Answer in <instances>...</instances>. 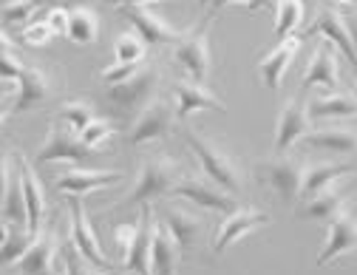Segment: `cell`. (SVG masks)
Wrapping results in <instances>:
<instances>
[{"mask_svg": "<svg viewBox=\"0 0 357 275\" xmlns=\"http://www.w3.org/2000/svg\"><path fill=\"white\" fill-rule=\"evenodd\" d=\"M178 181V165L167 156H153L148 162H142L137 181L125 199L116 202V207H137V205H148L165 193L173 191V185Z\"/></svg>", "mask_w": 357, "mask_h": 275, "instance_id": "1", "label": "cell"}, {"mask_svg": "<svg viewBox=\"0 0 357 275\" xmlns=\"http://www.w3.org/2000/svg\"><path fill=\"white\" fill-rule=\"evenodd\" d=\"M185 142L190 145V151L196 154L204 176H210L218 188H225L227 193H238L241 191V170L236 165V159L227 154V151H221L218 145H213L210 140H204L202 133H196L193 128L185 131Z\"/></svg>", "mask_w": 357, "mask_h": 275, "instance_id": "2", "label": "cell"}, {"mask_svg": "<svg viewBox=\"0 0 357 275\" xmlns=\"http://www.w3.org/2000/svg\"><path fill=\"white\" fill-rule=\"evenodd\" d=\"M213 17L215 15L207 12L199 20V26H193L182 40L173 45V63L182 68L190 80H196L202 85L210 80V63H213V57H210V40H207Z\"/></svg>", "mask_w": 357, "mask_h": 275, "instance_id": "3", "label": "cell"}, {"mask_svg": "<svg viewBox=\"0 0 357 275\" xmlns=\"http://www.w3.org/2000/svg\"><path fill=\"white\" fill-rule=\"evenodd\" d=\"M173 199L190 202L202 210H213V213H233L236 210V196L227 193L225 188H218L210 176H182L170 191Z\"/></svg>", "mask_w": 357, "mask_h": 275, "instance_id": "4", "label": "cell"}, {"mask_svg": "<svg viewBox=\"0 0 357 275\" xmlns=\"http://www.w3.org/2000/svg\"><path fill=\"white\" fill-rule=\"evenodd\" d=\"M303 173H306V165L301 159H292V156H281V159H270V162L258 165V176L275 191V196L284 205L301 202Z\"/></svg>", "mask_w": 357, "mask_h": 275, "instance_id": "5", "label": "cell"}, {"mask_svg": "<svg viewBox=\"0 0 357 275\" xmlns=\"http://www.w3.org/2000/svg\"><path fill=\"white\" fill-rule=\"evenodd\" d=\"M100 151L97 148H88L82 140H79V133H74L71 128H52L46 133V142H43V148L37 151L34 162L37 165H49V162H91L97 159Z\"/></svg>", "mask_w": 357, "mask_h": 275, "instance_id": "6", "label": "cell"}, {"mask_svg": "<svg viewBox=\"0 0 357 275\" xmlns=\"http://www.w3.org/2000/svg\"><path fill=\"white\" fill-rule=\"evenodd\" d=\"M159 88V68L148 66L139 68L130 80L111 85L108 88V103L119 111H142L151 100H153V91Z\"/></svg>", "mask_w": 357, "mask_h": 275, "instance_id": "7", "label": "cell"}, {"mask_svg": "<svg viewBox=\"0 0 357 275\" xmlns=\"http://www.w3.org/2000/svg\"><path fill=\"white\" fill-rule=\"evenodd\" d=\"M270 224V213L264 210H255V207H236L233 213H227L225 218H221V224L215 227L213 233V253L221 255L230 244H236L238 239L250 236L252 230H258V227Z\"/></svg>", "mask_w": 357, "mask_h": 275, "instance_id": "8", "label": "cell"}, {"mask_svg": "<svg viewBox=\"0 0 357 275\" xmlns=\"http://www.w3.org/2000/svg\"><path fill=\"white\" fill-rule=\"evenodd\" d=\"M357 250V213L340 210L326 221V241L318 253V267H326L329 261H337L346 253Z\"/></svg>", "mask_w": 357, "mask_h": 275, "instance_id": "9", "label": "cell"}, {"mask_svg": "<svg viewBox=\"0 0 357 275\" xmlns=\"http://www.w3.org/2000/svg\"><path fill=\"white\" fill-rule=\"evenodd\" d=\"M68 205H71L68 213H71V241H74V247H77L88 261H91L97 269L114 272V264H111L108 255L102 253V244H100V239H97V233H94L91 221H88V213H85V207H82V199H79V196H71Z\"/></svg>", "mask_w": 357, "mask_h": 275, "instance_id": "10", "label": "cell"}, {"mask_svg": "<svg viewBox=\"0 0 357 275\" xmlns=\"http://www.w3.org/2000/svg\"><path fill=\"white\" fill-rule=\"evenodd\" d=\"M173 111L165 100H151L139 114H137V122L130 125L128 131V145L139 148V145H148L153 140H162V136L170 133L173 128Z\"/></svg>", "mask_w": 357, "mask_h": 275, "instance_id": "11", "label": "cell"}, {"mask_svg": "<svg viewBox=\"0 0 357 275\" xmlns=\"http://www.w3.org/2000/svg\"><path fill=\"white\" fill-rule=\"evenodd\" d=\"M0 213H3V224H20V227H29V210H26V193H23V173H20L15 156H6V159H3V188H0Z\"/></svg>", "mask_w": 357, "mask_h": 275, "instance_id": "12", "label": "cell"}, {"mask_svg": "<svg viewBox=\"0 0 357 275\" xmlns=\"http://www.w3.org/2000/svg\"><path fill=\"white\" fill-rule=\"evenodd\" d=\"M125 17L133 23V31H137L151 49H156V45H176L178 40H182L188 31L170 26L165 17H159L151 6H133V9H122Z\"/></svg>", "mask_w": 357, "mask_h": 275, "instance_id": "13", "label": "cell"}, {"mask_svg": "<svg viewBox=\"0 0 357 275\" xmlns=\"http://www.w3.org/2000/svg\"><path fill=\"white\" fill-rule=\"evenodd\" d=\"M309 105L303 103V97H295L289 103L281 105L278 111V122H275V151L278 154H287L292 145L303 142V136L312 131L309 128Z\"/></svg>", "mask_w": 357, "mask_h": 275, "instance_id": "14", "label": "cell"}, {"mask_svg": "<svg viewBox=\"0 0 357 275\" xmlns=\"http://www.w3.org/2000/svg\"><path fill=\"white\" fill-rule=\"evenodd\" d=\"M173 97H176V119L178 122H185L190 114H199V111L227 114V105L196 80H176L173 82Z\"/></svg>", "mask_w": 357, "mask_h": 275, "instance_id": "15", "label": "cell"}, {"mask_svg": "<svg viewBox=\"0 0 357 275\" xmlns=\"http://www.w3.org/2000/svg\"><path fill=\"white\" fill-rule=\"evenodd\" d=\"M125 179V173L119 170H91V168H74L68 173H60L57 176V193H66V196H88L94 191H102V188H114Z\"/></svg>", "mask_w": 357, "mask_h": 275, "instance_id": "16", "label": "cell"}, {"mask_svg": "<svg viewBox=\"0 0 357 275\" xmlns=\"http://www.w3.org/2000/svg\"><path fill=\"white\" fill-rule=\"evenodd\" d=\"M57 253H60L57 233L40 230L34 244L29 247V253L15 264V272L17 275H66V272H57V267H54Z\"/></svg>", "mask_w": 357, "mask_h": 275, "instance_id": "17", "label": "cell"}, {"mask_svg": "<svg viewBox=\"0 0 357 275\" xmlns=\"http://www.w3.org/2000/svg\"><path fill=\"white\" fill-rule=\"evenodd\" d=\"M298 49H301V37H292L289 34V37H284L275 45L270 54H264L258 60V80L266 85L270 94H278V91H281V82H284V77H287V71H289Z\"/></svg>", "mask_w": 357, "mask_h": 275, "instance_id": "18", "label": "cell"}, {"mask_svg": "<svg viewBox=\"0 0 357 275\" xmlns=\"http://www.w3.org/2000/svg\"><path fill=\"white\" fill-rule=\"evenodd\" d=\"M49 94H52V80H49V74L43 71V68H37V66H29L26 74H23V80L17 82L15 103L6 108L3 119H9V117H23L26 111H31V108H37V105L46 103Z\"/></svg>", "mask_w": 357, "mask_h": 275, "instance_id": "19", "label": "cell"}, {"mask_svg": "<svg viewBox=\"0 0 357 275\" xmlns=\"http://www.w3.org/2000/svg\"><path fill=\"white\" fill-rule=\"evenodd\" d=\"M153 233H156V221H153L151 205H142L137 241H133L130 253L122 258V267L128 272H133V275H153V264H151V255H153Z\"/></svg>", "mask_w": 357, "mask_h": 275, "instance_id": "20", "label": "cell"}, {"mask_svg": "<svg viewBox=\"0 0 357 275\" xmlns=\"http://www.w3.org/2000/svg\"><path fill=\"white\" fill-rule=\"evenodd\" d=\"M340 85V74H337V60H335V45L329 40H324L312 60L306 63V71L301 77V88H329L337 91Z\"/></svg>", "mask_w": 357, "mask_h": 275, "instance_id": "21", "label": "cell"}, {"mask_svg": "<svg viewBox=\"0 0 357 275\" xmlns=\"http://www.w3.org/2000/svg\"><path fill=\"white\" fill-rule=\"evenodd\" d=\"M309 34H324V40H329L335 49L357 68V45H354V40L349 34V23H346V17L340 12H332V9L321 12L315 17V23L309 26Z\"/></svg>", "mask_w": 357, "mask_h": 275, "instance_id": "22", "label": "cell"}, {"mask_svg": "<svg viewBox=\"0 0 357 275\" xmlns=\"http://www.w3.org/2000/svg\"><path fill=\"white\" fill-rule=\"evenodd\" d=\"M303 145L312 151L324 154H337V156H351L357 151V133L351 128L329 125V128H315L303 136Z\"/></svg>", "mask_w": 357, "mask_h": 275, "instance_id": "23", "label": "cell"}, {"mask_svg": "<svg viewBox=\"0 0 357 275\" xmlns=\"http://www.w3.org/2000/svg\"><path fill=\"white\" fill-rule=\"evenodd\" d=\"M15 159H17V168L23 173V193H26V210H29V230L37 236L43 230V216H46V196H43V188H40V179H37V170L34 165L20 154L15 151Z\"/></svg>", "mask_w": 357, "mask_h": 275, "instance_id": "24", "label": "cell"}, {"mask_svg": "<svg viewBox=\"0 0 357 275\" xmlns=\"http://www.w3.org/2000/svg\"><path fill=\"white\" fill-rule=\"evenodd\" d=\"M357 168L351 162H329V165H309L306 173H303V191H301V202L315 196L337 181H343L346 176H354Z\"/></svg>", "mask_w": 357, "mask_h": 275, "instance_id": "25", "label": "cell"}, {"mask_svg": "<svg viewBox=\"0 0 357 275\" xmlns=\"http://www.w3.org/2000/svg\"><path fill=\"white\" fill-rule=\"evenodd\" d=\"M182 244L176 241V236L170 233V227L162 221H156V233H153V275H176L178 272V261H182Z\"/></svg>", "mask_w": 357, "mask_h": 275, "instance_id": "26", "label": "cell"}, {"mask_svg": "<svg viewBox=\"0 0 357 275\" xmlns=\"http://www.w3.org/2000/svg\"><path fill=\"white\" fill-rule=\"evenodd\" d=\"M343 202H346V191H343V181L337 185L309 196L301 202L298 207V218H309V221H329L332 216H337L343 210Z\"/></svg>", "mask_w": 357, "mask_h": 275, "instance_id": "27", "label": "cell"}, {"mask_svg": "<svg viewBox=\"0 0 357 275\" xmlns=\"http://www.w3.org/2000/svg\"><path fill=\"white\" fill-rule=\"evenodd\" d=\"M165 224L170 227V233L176 236V241L182 244V250L193 247L199 233H202V218L196 213L182 210V207H165Z\"/></svg>", "mask_w": 357, "mask_h": 275, "instance_id": "28", "label": "cell"}, {"mask_svg": "<svg viewBox=\"0 0 357 275\" xmlns=\"http://www.w3.org/2000/svg\"><path fill=\"white\" fill-rule=\"evenodd\" d=\"M34 233L29 227H20V224H3V244H0V258H3V267H12L17 264L29 247L34 244Z\"/></svg>", "mask_w": 357, "mask_h": 275, "instance_id": "29", "label": "cell"}, {"mask_svg": "<svg viewBox=\"0 0 357 275\" xmlns=\"http://www.w3.org/2000/svg\"><path fill=\"white\" fill-rule=\"evenodd\" d=\"M74 45H94L100 37V17L88 6H74L71 9V23L66 34Z\"/></svg>", "mask_w": 357, "mask_h": 275, "instance_id": "30", "label": "cell"}, {"mask_svg": "<svg viewBox=\"0 0 357 275\" xmlns=\"http://www.w3.org/2000/svg\"><path fill=\"white\" fill-rule=\"evenodd\" d=\"M337 117L357 119V97L329 94V97H318L309 103V119H337Z\"/></svg>", "mask_w": 357, "mask_h": 275, "instance_id": "31", "label": "cell"}, {"mask_svg": "<svg viewBox=\"0 0 357 275\" xmlns=\"http://www.w3.org/2000/svg\"><path fill=\"white\" fill-rule=\"evenodd\" d=\"M303 23V3L301 0H275V37H289Z\"/></svg>", "mask_w": 357, "mask_h": 275, "instance_id": "32", "label": "cell"}, {"mask_svg": "<svg viewBox=\"0 0 357 275\" xmlns=\"http://www.w3.org/2000/svg\"><path fill=\"white\" fill-rule=\"evenodd\" d=\"M148 43L137 31H122L114 43V63H142Z\"/></svg>", "mask_w": 357, "mask_h": 275, "instance_id": "33", "label": "cell"}, {"mask_svg": "<svg viewBox=\"0 0 357 275\" xmlns=\"http://www.w3.org/2000/svg\"><path fill=\"white\" fill-rule=\"evenodd\" d=\"M60 261H63V272L66 275H114V272H102V269H97L91 261H88L77 247H74V241L68 239L63 247H60Z\"/></svg>", "mask_w": 357, "mask_h": 275, "instance_id": "34", "label": "cell"}, {"mask_svg": "<svg viewBox=\"0 0 357 275\" xmlns=\"http://www.w3.org/2000/svg\"><path fill=\"white\" fill-rule=\"evenodd\" d=\"M37 9H40V0H6L3 9H0V15H3L6 26L26 29V26H31Z\"/></svg>", "mask_w": 357, "mask_h": 275, "instance_id": "35", "label": "cell"}, {"mask_svg": "<svg viewBox=\"0 0 357 275\" xmlns=\"http://www.w3.org/2000/svg\"><path fill=\"white\" fill-rule=\"evenodd\" d=\"M3 49H0V77H3V82L6 85H15V91H17V82L23 80V74H26V63L12 52V43H9V34L3 31Z\"/></svg>", "mask_w": 357, "mask_h": 275, "instance_id": "36", "label": "cell"}, {"mask_svg": "<svg viewBox=\"0 0 357 275\" xmlns=\"http://www.w3.org/2000/svg\"><path fill=\"white\" fill-rule=\"evenodd\" d=\"M60 119H63V125L71 128L74 133H82L88 125L97 119V114H94V108L88 105V103L74 100V103H66V105L60 108Z\"/></svg>", "mask_w": 357, "mask_h": 275, "instance_id": "37", "label": "cell"}, {"mask_svg": "<svg viewBox=\"0 0 357 275\" xmlns=\"http://www.w3.org/2000/svg\"><path fill=\"white\" fill-rule=\"evenodd\" d=\"M199 6L213 12V15H218L221 9H227V6H244L250 12H261V9L266 12L273 6V0H199Z\"/></svg>", "mask_w": 357, "mask_h": 275, "instance_id": "38", "label": "cell"}, {"mask_svg": "<svg viewBox=\"0 0 357 275\" xmlns=\"http://www.w3.org/2000/svg\"><path fill=\"white\" fill-rule=\"evenodd\" d=\"M114 136V122L108 119H94L91 125H88L82 133H79V140L88 145V148H100L105 140H111Z\"/></svg>", "mask_w": 357, "mask_h": 275, "instance_id": "39", "label": "cell"}, {"mask_svg": "<svg viewBox=\"0 0 357 275\" xmlns=\"http://www.w3.org/2000/svg\"><path fill=\"white\" fill-rule=\"evenodd\" d=\"M52 37H54V29L46 20H37V23L23 29V43L29 45V49H43V45L52 43Z\"/></svg>", "mask_w": 357, "mask_h": 275, "instance_id": "40", "label": "cell"}, {"mask_svg": "<svg viewBox=\"0 0 357 275\" xmlns=\"http://www.w3.org/2000/svg\"><path fill=\"white\" fill-rule=\"evenodd\" d=\"M137 71H139V63H114V66H108V68L100 74V80L111 88V85H119V82L130 80Z\"/></svg>", "mask_w": 357, "mask_h": 275, "instance_id": "41", "label": "cell"}, {"mask_svg": "<svg viewBox=\"0 0 357 275\" xmlns=\"http://www.w3.org/2000/svg\"><path fill=\"white\" fill-rule=\"evenodd\" d=\"M137 233H139V221H128V224H116V233H114V239H116V247H119L122 258H125V255L130 253L133 241H137Z\"/></svg>", "mask_w": 357, "mask_h": 275, "instance_id": "42", "label": "cell"}, {"mask_svg": "<svg viewBox=\"0 0 357 275\" xmlns=\"http://www.w3.org/2000/svg\"><path fill=\"white\" fill-rule=\"evenodd\" d=\"M46 23L54 29V34H68L71 9H63V6H54V9H49V15H46Z\"/></svg>", "mask_w": 357, "mask_h": 275, "instance_id": "43", "label": "cell"}, {"mask_svg": "<svg viewBox=\"0 0 357 275\" xmlns=\"http://www.w3.org/2000/svg\"><path fill=\"white\" fill-rule=\"evenodd\" d=\"M108 6H116V9H133V6H151V3H159V0H105Z\"/></svg>", "mask_w": 357, "mask_h": 275, "instance_id": "44", "label": "cell"}, {"mask_svg": "<svg viewBox=\"0 0 357 275\" xmlns=\"http://www.w3.org/2000/svg\"><path fill=\"white\" fill-rule=\"evenodd\" d=\"M346 23H349V34H351V40H354V45H357V12H354L351 17H346Z\"/></svg>", "mask_w": 357, "mask_h": 275, "instance_id": "45", "label": "cell"}, {"mask_svg": "<svg viewBox=\"0 0 357 275\" xmlns=\"http://www.w3.org/2000/svg\"><path fill=\"white\" fill-rule=\"evenodd\" d=\"M335 3H343V6H357V0H335Z\"/></svg>", "mask_w": 357, "mask_h": 275, "instance_id": "46", "label": "cell"}, {"mask_svg": "<svg viewBox=\"0 0 357 275\" xmlns=\"http://www.w3.org/2000/svg\"><path fill=\"white\" fill-rule=\"evenodd\" d=\"M351 91H354V97H357V85H354V88H351Z\"/></svg>", "mask_w": 357, "mask_h": 275, "instance_id": "47", "label": "cell"}]
</instances>
